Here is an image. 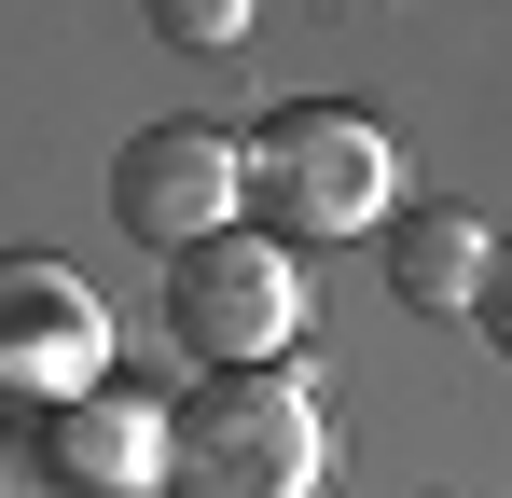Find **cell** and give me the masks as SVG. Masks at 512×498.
<instances>
[{
	"instance_id": "obj_4",
	"label": "cell",
	"mask_w": 512,
	"mask_h": 498,
	"mask_svg": "<svg viewBox=\"0 0 512 498\" xmlns=\"http://www.w3.org/2000/svg\"><path fill=\"white\" fill-rule=\"evenodd\" d=\"M236 180H250V153H236L222 125H139V139H125V166H111V222L167 263V249L222 236Z\"/></svg>"
},
{
	"instance_id": "obj_6",
	"label": "cell",
	"mask_w": 512,
	"mask_h": 498,
	"mask_svg": "<svg viewBox=\"0 0 512 498\" xmlns=\"http://www.w3.org/2000/svg\"><path fill=\"white\" fill-rule=\"evenodd\" d=\"M56 471H70L84 498H153L167 485V402H139V388L56 402Z\"/></svg>"
},
{
	"instance_id": "obj_2",
	"label": "cell",
	"mask_w": 512,
	"mask_h": 498,
	"mask_svg": "<svg viewBox=\"0 0 512 498\" xmlns=\"http://www.w3.org/2000/svg\"><path fill=\"white\" fill-rule=\"evenodd\" d=\"M305 263L277 236H194V249H167V332L208 360V374H250V360H291V332H305Z\"/></svg>"
},
{
	"instance_id": "obj_5",
	"label": "cell",
	"mask_w": 512,
	"mask_h": 498,
	"mask_svg": "<svg viewBox=\"0 0 512 498\" xmlns=\"http://www.w3.org/2000/svg\"><path fill=\"white\" fill-rule=\"evenodd\" d=\"M97 360H111V319L70 263H0V388L14 402H84Z\"/></svg>"
},
{
	"instance_id": "obj_8",
	"label": "cell",
	"mask_w": 512,
	"mask_h": 498,
	"mask_svg": "<svg viewBox=\"0 0 512 498\" xmlns=\"http://www.w3.org/2000/svg\"><path fill=\"white\" fill-rule=\"evenodd\" d=\"M153 28L194 42V56H222V42H250V0H153Z\"/></svg>"
},
{
	"instance_id": "obj_7",
	"label": "cell",
	"mask_w": 512,
	"mask_h": 498,
	"mask_svg": "<svg viewBox=\"0 0 512 498\" xmlns=\"http://www.w3.org/2000/svg\"><path fill=\"white\" fill-rule=\"evenodd\" d=\"M485 249H499V236H485L471 208H416V222L388 236V291H402V305H429V319H471Z\"/></svg>"
},
{
	"instance_id": "obj_9",
	"label": "cell",
	"mask_w": 512,
	"mask_h": 498,
	"mask_svg": "<svg viewBox=\"0 0 512 498\" xmlns=\"http://www.w3.org/2000/svg\"><path fill=\"white\" fill-rule=\"evenodd\" d=\"M471 319H485V332L512 346V249H485V291H471Z\"/></svg>"
},
{
	"instance_id": "obj_3",
	"label": "cell",
	"mask_w": 512,
	"mask_h": 498,
	"mask_svg": "<svg viewBox=\"0 0 512 498\" xmlns=\"http://www.w3.org/2000/svg\"><path fill=\"white\" fill-rule=\"evenodd\" d=\"M250 166H263V194L291 208V236H374L388 194H402L388 125H360V111H277Z\"/></svg>"
},
{
	"instance_id": "obj_1",
	"label": "cell",
	"mask_w": 512,
	"mask_h": 498,
	"mask_svg": "<svg viewBox=\"0 0 512 498\" xmlns=\"http://www.w3.org/2000/svg\"><path fill=\"white\" fill-rule=\"evenodd\" d=\"M333 429L305 402V374H208L194 402H167V498H319Z\"/></svg>"
}]
</instances>
